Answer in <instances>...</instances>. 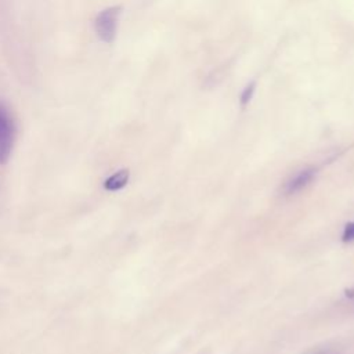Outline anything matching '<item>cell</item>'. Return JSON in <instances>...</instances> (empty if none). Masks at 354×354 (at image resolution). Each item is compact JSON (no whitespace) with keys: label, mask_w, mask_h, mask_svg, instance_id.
<instances>
[{"label":"cell","mask_w":354,"mask_h":354,"mask_svg":"<svg viewBox=\"0 0 354 354\" xmlns=\"http://www.w3.org/2000/svg\"><path fill=\"white\" fill-rule=\"evenodd\" d=\"M120 12V6H112L97 14L94 19V29L100 40H102L104 43H112L115 40Z\"/></svg>","instance_id":"7a4b0ae2"},{"label":"cell","mask_w":354,"mask_h":354,"mask_svg":"<svg viewBox=\"0 0 354 354\" xmlns=\"http://www.w3.org/2000/svg\"><path fill=\"white\" fill-rule=\"evenodd\" d=\"M343 242H353L354 241V221L346 224L343 235H342Z\"/></svg>","instance_id":"8992f818"},{"label":"cell","mask_w":354,"mask_h":354,"mask_svg":"<svg viewBox=\"0 0 354 354\" xmlns=\"http://www.w3.org/2000/svg\"><path fill=\"white\" fill-rule=\"evenodd\" d=\"M306 354H340V353L333 348H313V350L307 351Z\"/></svg>","instance_id":"52a82bcc"},{"label":"cell","mask_w":354,"mask_h":354,"mask_svg":"<svg viewBox=\"0 0 354 354\" xmlns=\"http://www.w3.org/2000/svg\"><path fill=\"white\" fill-rule=\"evenodd\" d=\"M17 127L8 106L0 100V165L8 162L14 142Z\"/></svg>","instance_id":"6da1fadb"},{"label":"cell","mask_w":354,"mask_h":354,"mask_svg":"<svg viewBox=\"0 0 354 354\" xmlns=\"http://www.w3.org/2000/svg\"><path fill=\"white\" fill-rule=\"evenodd\" d=\"M129 177H130V173L127 169L118 170L116 173H113L104 181V188L106 191H119L120 188H123L127 184Z\"/></svg>","instance_id":"277c9868"},{"label":"cell","mask_w":354,"mask_h":354,"mask_svg":"<svg viewBox=\"0 0 354 354\" xmlns=\"http://www.w3.org/2000/svg\"><path fill=\"white\" fill-rule=\"evenodd\" d=\"M253 91H254V83H250L245 87V90L241 94V104L242 105H246L250 101V98L253 95Z\"/></svg>","instance_id":"5b68a950"},{"label":"cell","mask_w":354,"mask_h":354,"mask_svg":"<svg viewBox=\"0 0 354 354\" xmlns=\"http://www.w3.org/2000/svg\"><path fill=\"white\" fill-rule=\"evenodd\" d=\"M317 169L315 167H306L300 171H297L295 176H292L285 184H283V194L285 195H293L306 188L315 177Z\"/></svg>","instance_id":"3957f363"}]
</instances>
